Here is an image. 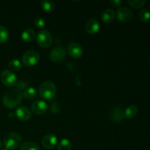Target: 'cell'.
Segmentation results:
<instances>
[{"instance_id":"15","label":"cell","mask_w":150,"mask_h":150,"mask_svg":"<svg viewBox=\"0 0 150 150\" xmlns=\"http://www.w3.org/2000/svg\"><path fill=\"white\" fill-rule=\"evenodd\" d=\"M115 16L116 13L114 10L111 9H107L103 12L102 15H101V19L104 23H109L114 20Z\"/></svg>"},{"instance_id":"31","label":"cell","mask_w":150,"mask_h":150,"mask_svg":"<svg viewBox=\"0 0 150 150\" xmlns=\"http://www.w3.org/2000/svg\"><path fill=\"white\" fill-rule=\"evenodd\" d=\"M149 66H150V59H149Z\"/></svg>"},{"instance_id":"13","label":"cell","mask_w":150,"mask_h":150,"mask_svg":"<svg viewBox=\"0 0 150 150\" xmlns=\"http://www.w3.org/2000/svg\"><path fill=\"white\" fill-rule=\"evenodd\" d=\"M100 23L95 19H90L88 21L85 25V29L86 31L90 35H95L98 33L100 30Z\"/></svg>"},{"instance_id":"16","label":"cell","mask_w":150,"mask_h":150,"mask_svg":"<svg viewBox=\"0 0 150 150\" xmlns=\"http://www.w3.org/2000/svg\"><path fill=\"white\" fill-rule=\"evenodd\" d=\"M42 10L48 13H51L54 11L56 8L55 3L52 0H42L40 2Z\"/></svg>"},{"instance_id":"1","label":"cell","mask_w":150,"mask_h":150,"mask_svg":"<svg viewBox=\"0 0 150 150\" xmlns=\"http://www.w3.org/2000/svg\"><path fill=\"white\" fill-rule=\"evenodd\" d=\"M22 93L16 89L7 91L2 98L3 105L7 108H15L18 106L22 101Z\"/></svg>"},{"instance_id":"18","label":"cell","mask_w":150,"mask_h":150,"mask_svg":"<svg viewBox=\"0 0 150 150\" xmlns=\"http://www.w3.org/2000/svg\"><path fill=\"white\" fill-rule=\"evenodd\" d=\"M111 118H112L113 121L116 122H120L122 121L123 119L125 118L123 110L120 108H114L111 114Z\"/></svg>"},{"instance_id":"6","label":"cell","mask_w":150,"mask_h":150,"mask_svg":"<svg viewBox=\"0 0 150 150\" xmlns=\"http://www.w3.org/2000/svg\"><path fill=\"white\" fill-rule=\"evenodd\" d=\"M37 42L40 47L47 48L52 43V36L48 30L42 29L37 35Z\"/></svg>"},{"instance_id":"30","label":"cell","mask_w":150,"mask_h":150,"mask_svg":"<svg viewBox=\"0 0 150 150\" xmlns=\"http://www.w3.org/2000/svg\"><path fill=\"white\" fill-rule=\"evenodd\" d=\"M1 146H2V144H1V140H0V149H1Z\"/></svg>"},{"instance_id":"2","label":"cell","mask_w":150,"mask_h":150,"mask_svg":"<svg viewBox=\"0 0 150 150\" xmlns=\"http://www.w3.org/2000/svg\"><path fill=\"white\" fill-rule=\"evenodd\" d=\"M38 92L41 98L45 100H51L55 98L57 88L54 82L51 81H45L40 85Z\"/></svg>"},{"instance_id":"20","label":"cell","mask_w":150,"mask_h":150,"mask_svg":"<svg viewBox=\"0 0 150 150\" xmlns=\"http://www.w3.org/2000/svg\"><path fill=\"white\" fill-rule=\"evenodd\" d=\"M20 150H40V146L35 142H27L21 145Z\"/></svg>"},{"instance_id":"17","label":"cell","mask_w":150,"mask_h":150,"mask_svg":"<svg viewBox=\"0 0 150 150\" xmlns=\"http://www.w3.org/2000/svg\"><path fill=\"white\" fill-rule=\"evenodd\" d=\"M137 114L138 107L135 105H130L126 108L125 111L124 112V117L127 120H130V119L134 118L137 115Z\"/></svg>"},{"instance_id":"24","label":"cell","mask_w":150,"mask_h":150,"mask_svg":"<svg viewBox=\"0 0 150 150\" xmlns=\"http://www.w3.org/2000/svg\"><path fill=\"white\" fill-rule=\"evenodd\" d=\"M57 147H58V150H70L72 147L71 142L68 139H64L60 141Z\"/></svg>"},{"instance_id":"7","label":"cell","mask_w":150,"mask_h":150,"mask_svg":"<svg viewBox=\"0 0 150 150\" xmlns=\"http://www.w3.org/2000/svg\"><path fill=\"white\" fill-rule=\"evenodd\" d=\"M66 59V51L62 47H57L51 51L50 59L54 63H61Z\"/></svg>"},{"instance_id":"5","label":"cell","mask_w":150,"mask_h":150,"mask_svg":"<svg viewBox=\"0 0 150 150\" xmlns=\"http://www.w3.org/2000/svg\"><path fill=\"white\" fill-rule=\"evenodd\" d=\"M0 80L3 84L8 87L16 86L18 83L17 76L10 70H4L1 72L0 74Z\"/></svg>"},{"instance_id":"22","label":"cell","mask_w":150,"mask_h":150,"mask_svg":"<svg viewBox=\"0 0 150 150\" xmlns=\"http://www.w3.org/2000/svg\"><path fill=\"white\" fill-rule=\"evenodd\" d=\"M9 38V32L7 28L0 25V43H4Z\"/></svg>"},{"instance_id":"8","label":"cell","mask_w":150,"mask_h":150,"mask_svg":"<svg viewBox=\"0 0 150 150\" xmlns=\"http://www.w3.org/2000/svg\"><path fill=\"white\" fill-rule=\"evenodd\" d=\"M48 110V105L45 103V101L42 100H38L34 101L31 105V111L37 115H42L46 113Z\"/></svg>"},{"instance_id":"11","label":"cell","mask_w":150,"mask_h":150,"mask_svg":"<svg viewBox=\"0 0 150 150\" xmlns=\"http://www.w3.org/2000/svg\"><path fill=\"white\" fill-rule=\"evenodd\" d=\"M16 116L21 121H27L32 117V111L26 106H21L16 109Z\"/></svg>"},{"instance_id":"4","label":"cell","mask_w":150,"mask_h":150,"mask_svg":"<svg viewBox=\"0 0 150 150\" xmlns=\"http://www.w3.org/2000/svg\"><path fill=\"white\" fill-rule=\"evenodd\" d=\"M40 54L36 51L30 50L27 51L23 54L22 56V63L24 64L26 67H32L35 66L39 62Z\"/></svg>"},{"instance_id":"32","label":"cell","mask_w":150,"mask_h":150,"mask_svg":"<svg viewBox=\"0 0 150 150\" xmlns=\"http://www.w3.org/2000/svg\"><path fill=\"white\" fill-rule=\"evenodd\" d=\"M2 150H7V149H2Z\"/></svg>"},{"instance_id":"19","label":"cell","mask_w":150,"mask_h":150,"mask_svg":"<svg viewBox=\"0 0 150 150\" xmlns=\"http://www.w3.org/2000/svg\"><path fill=\"white\" fill-rule=\"evenodd\" d=\"M37 95V92L33 87H29L26 88L24 91L22 93V96L23 98H24L26 100H31L34 99V98L36 97Z\"/></svg>"},{"instance_id":"28","label":"cell","mask_w":150,"mask_h":150,"mask_svg":"<svg viewBox=\"0 0 150 150\" xmlns=\"http://www.w3.org/2000/svg\"><path fill=\"white\" fill-rule=\"evenodd\" d=\"M110 4L114 7H119L122 4V1L120 0H111L110 1Z\"/></svg>"},{"instance_id":"26","label":"cell","mask_w":150,"mask_h":150,"mask_svg":"<svg viewBox=\"0 0 150 150\" xmlns=\"http://www.w3.org/2000/svg\"><path fill=\"white\" fill-rule=\"evenodd\" d=\"M34 23L35 26L38 29H43L45 26V21L42 17H37L34 20Z\"/></svg>"},{"instance_id":"12","label":"cell","mask_w":150,"mask_h":150,"mask_svg":"<svg viewBox=\"0 0 150 150\" xmlns=\"http://www.w3.org/2000/svg\"><path fill=\"white\" fill-rule=\"evenodd\" d=\"M57 144V138L54 134H47L42 139V145L44 148L50 149L54 148Z\"/></svg>"},{"instance_id":"3","label":"cell","mask_w":150,"mask_h":150,"mask_svg":"<svg viewBox=\"0 0 150 150\" xmlns=\"http://www.w3.org/2000/svg\"><path fill=\"white\" fill-rule=\"evenodd\" d=\"M3 142L6 149L15 150L21 145L22 138L18 133H10L4 136Z\"/></svg>"},{"instance_id":"14","label":"cell","mask_w":150,"mask_h":150,"mask_svg":"<svg viewBox=\"0 0 150 150\" xmlns=\"http://www.w3.org/2000/svg\"><path fill=\"white\" fill-rule=\"evenodd\" d=\"M35 37H36L35 32L32 29L29 28V29H26L22 32L21 38L23 42H31L35 40Z\"/></svg>"},{"instance_id":"9","label":"cell","mask_w":150,"mask_h":150,"mask_svg":"<svg viewBox=\"0 0 150 150\" xmlns=\"http://www.w3.org/2000/svg\"><path fill=\"white\" fill-rule=\"evenodd\" d=\"M117 17L120 21L128 22L133 18V13L131 10L127 7H123L117 11Z\"/></svg>"},{"instance_id":"27","label":"cell","mask_w":150,"mask_h":150,"mask_svg":"<svg viewBox=\"0 0 150 150\" xmlns=\"http://www.w3.org/2000/svg\"><path fill=\"white\" fill-rule=\"evenodd\" d=\"M16 87H17V89L18 91H24L25 89H26V88H28V84L27 83H26L25 81H18V83H16Z\"/></svg>"},{"instance_id":"29","label":"cell","mask_w":150,"mask_h":150,"mask_svg":"<svg viewBox=\"0 0 150 150\" xmlns=\"http://www.w3.org/2000/svg\"><path fill=\"white\" fill-rule=\"evenodd\" d=\"M51 111L53 113H57L59 111V106L57 103H53L52 106L51 107Z\"/></svg>"},{"instance_id":"25","label":"cell","mask_w":150,"mask_h":150,"mask_svg":"<svg viewBox=\"0 0 150 150\" xmlns=\"http://www.w3.org/2000/svg\"><path fill=\"white\" fill-rule=\"evenodd\" d=\"M144 0H128L127 3L134 9H140L145 4Z\"/></svg>"},{"instance_id":"23","label":"cell","mask_w":150,"mask_h":150,"mask_svg":"<svg viewBox=\"0 0 150 150\" xmlns=\"http://www.w3.org/2000/svg\"><path fill=\"white\" fill-rule=\"evenodd\" d=\"M139 18L143 22H148L150 21V10L148 8H143L139 12Z\"/></svg>"},{"instance_id":"10","label":"cell","mask_w":150,"mask_h":150,"mask_svg":"<svg viewBox=\"0 0 150 150\" xmlns=\"http://www.w3.org/2000/svg\"><path fill=\"white\" fill-rule=\"evenodd\" d=\"M67 52L73 59H79L83 54V48L77 42H71L67 47Z\"/></svg>"},{"instance_id":"21","label":"cell","mask_w":150,"mask_h":150,"mask_svg":"<svg viewBox=\"0 0 150 150\" xmlns=\"http://www.w3.org/2000/svg\"><path fill=\"white\" fill-rule=\"evenodd\" d=\"M8 66L11 71H18L22 68L21 62L18 59H13L10 60Z\"/></svg>"}]
</instances>
